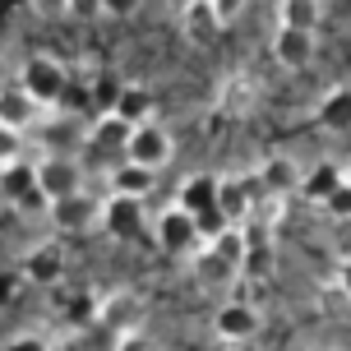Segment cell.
Here are the masks:
<instances>
[{
	"instance_id": "cb8c5ba5",
	"label": "cell",
	"mask_w": 351,
	"mask_h": 351,
	"mask_svg": "<svg viewBox=\"0 0 351 351\" xmlns=\"http://www.w3.org/2000/svg\"><path fill=\"white\" fill-rule=\"evenodd\" d=\"M273 14H278V28L315 33L319 23H324V5L319 0H282V5H273Z\"/></svg>"
},
{
	"instance_id": "1f68e13d",
	"label": "cell",
	"mask_w": 351,
	"mask_h": 351,
	"mask_svg": "<svg viewBox=\"0 0 351 351\" xmlns=\"http://www.w3.org/2000/svg\"><path fill=\"white\" fill-rule=\"evenodd\" d=\"M337 291H342V296L351 300V254L342 263H337Z\"/></svg>"
},
{
	"instance_id": "e0dca14e",
	"label": "cell",
	"mask_w": 351,
	"mask_h": 351,
	"mask_svg": "<svg viewBox=\"0 0 351 351\" xmlns=\"http://www.w3.org/2000/svg\"><path fill=\"white\" fill-rule=\"evenodd\" d=\"M273 60L282 70H305L315 60V33H296V28H278L273 33Z\"/></svg>"
},
{
	"instance_id": "f546056e",
	"label": "cell",
	"mask_w": 351,
	"mask_h": 351,
	"mask_svg": "<svg viewBox=\"0 0 351 351\" xmlns=\"http://www.w3.org/2000/svg\"><path fill=\"white\" fill-rule=\"evenodd\" d=\"M5 351H56L47 337H37V333H14L10 342H5Z\"/></svg>"
},
{
	"instance_id": "ba28073f",
	"label": "cell",
	"mask_w": 351,
	"mask_h": 351,
	"mask_svg": "<svg viewBox=\"0 0 351 351\" xmlns=\"http://www.w3.org/2000/svg\"><path fill=\"white\" fill-rule=\"evenodd\" d=\"M19 278L33 282V287H60V278H65V245L60 241L33 245L23 254V263H19Z\"/></svg>"
},
{
	"instance_id": "30bf717a",
	"label": "cell",
	"mask_w": 351,
	"mask_h": 351,
	"mask_svg": "<svg viewBox=\"0 0 351 351\" xmlns=\"http://www.w3.org/2000/svg\"><path fill=\"white\" fill-rule=\"evenodd\" d=\"M259 324L263 319L250 300H227V305L213 315V333H217V342H254Z\"/></svg>"
},
{
	"instance_id": "2e32d148",
	"label": "cell",
	"mask_w": 351,
	"mask_h": 351,
	"mask_svg": "<svg viewBox=\"0 0 351 351\" xmlns=\"http://www.w3.org/2000/svg\"><path fill=\"white\" fill-rule=\"evenodd\" d=\"M180 28H185V37H190L194 47H213L227 23L217 19V5L213 0H194V5H180Z\"/></svg>"
},
{
	"instance_id": "d4e9b609",
	"label": "cell",
	"mask_w": 351,
	"mask_h": 351,
	"mask_svg": "<svg viewBox=\"0 0 351 351\" xmlns=\"http://www.w3.org/2000/svg\"><path fill=\"white\" fill-rule=\"evenodd\" d=\"M153 111H158V97L148 93L143 84H125V93H121V106H116V116H121L125 125H148L153 121Z\"/></svg>"
},
{
	"instance_id": "277c9868",
	"label": "cell",
	"mask_w": 351,
	"mask_h": 351,
	"mask_svg": "<svg viewBox=\"0 0 351 351\" xmlns=\"http://www.w3.org/2000/svg\"><path fill=\"white\" fill-rule=\"evenodd\" d=\"M153 241H158L162 254H171V259H194L204 241H199V227H194L190 213H180L171 204L167 213H158V222H153Z\"/></svg>"
},
{
	"instance_id": "4316f807",
	"label": "cell",
	"mask_w": 351,
	"mask_h": 351,
	"mask_svg": "<svg viewBox=\"0 0 351 351\" xmlns=\"http://www.w3.org/2000/svg\"><path fill=\"white\" fill-rule=\"evenodd\" d=\"M194 227H199V241L213 245L217 236H227V231H231V217L222 208H213V213H204V217H194Z\"/></svg>"
},
{
	"instance_id": "5bb4252c",
	"label": "cell",
	"mask_w": 351,
	"mask_h": 351,
	"mask_svg": "<svg viewBox=\"0 0 351 351\" xmlns=\"http://www.w3.org/2000/svg\"><path fill=\"white\" fill-rule=\"evenodd\" d=\"M259 185L268 194H278V199H291V194H300V185H305V171L296 167V158L268 153V158L259 162Z\"/></svg>"
},
{
	"instance_id": "836d02e7",
	"label": "cell",
	"mask_w": 351,
	"mask_h": 351,
	"mask_svg": "<svg viewBox=\"0 0 351 351\" xmlns=\"http://www.w3.org/2000/svg\"><path fill=\"white\" fill-rule=\"evenodd\" d=\"M222 351H254L250 342H222Z\"/></svg>"
},
{
	"instance_id": "9a60e30c",
	"label": "cell",
	"mask_w": 351,
	"mask_h": 351,
	"mask_svg": "<svg viewBox=\"0 0 351 351\" xmlns=\"http://www.w3.org/2000/svg\"><path fill=\"white\" fill-rule=\"evenodd\" d=\"M42 116H47V106L33 102L28 93H23V84H5V97H0V125H10V130H19V134H28L33 125H42Z\"/></svg>"
},
{
	"instance_id": "e575fe53",
	"label": "cell",
	"mask_w": 351,
	"mask_h": 351,
	"mask_svg": "<svg viewBox=\"0 0 351 351\" xmlns=\"http://www.w3.org/2000/svg\"><path fill=\"white\" fill-rule=\"evenodd\" d=\"M347 180H351V162H347Z\"/></svg>"
},
{
	"instance_id": "7c38bea8",
	"label": "cell",
	"mask_w": 351,
	"mask_h": 351,
	"mask_svg": "<svg viewBox=\"0 0 351 351\" xmlns=\"http://www.w3.org/2000/svg\"><path fill=\"white\" fill-rule=\"evenodd\" d=\"M217 190H222V176H208V171H194L176 185V208L190 213V217H204V213L217 208Z\"/></svg>"
},
{
	"instance_id": "4dcf8cb0",
	"label": "cell",
	"mask_w": 351,
	"mask_h": 351,
	"mask_svg": "<svg viewBox=\"0 0 351 351\" xmlns=\"http://www.w3.org/2000/svg\"><path fill=\"white\" fill-rule=\"evenodd\" d=\"M116 351H153V342H148V333H130L116 342Z\"/></svg>"
},
{
	"instance_id": "d6a6232c",
	"label": "cell",
	"mask_w": 351,
	"mask_h": 351,
	"mask_svg": "<svg viewBox=\"0 0 351 351\" xmlns=\"http://www.w3.org/2000/svg\"><path fill=\"white\" fill-rule=\"evenodd\" d=\"M213 5H217V19H222V23H231V19H236L241 10H245L241 0H213Z\"/></svg>"
},
{
	"instance_id": "52a82bcc",
	"label": "cell",
	"mask_w": 351,
	"mask_h": 351,
	"mask_svg": "<svg viewBox=\"0 0 351 351\" xmlns=\"http://www.w3.org/2000/svg\"><path fill=\"white\" fill-rule=\"evenodd\" d=\"M37 180H42V194L60 204V199H74V194H88L84 190V167L65 153H47V158L37 162Z\"/></svg>"
},
{
	"instance_id": "7402d4cb",
	"label": "cell",
	"mask_w": 351,
	"mask_h": 351,
	"mask_svg": "<svg viewBox=\"0 0 351 351\" xmlns=\"http://www.w3.org/2000/svg\"><path fill=\"white\" fill-rule=\"evenodd\" d=\"M315 121L319 130H328V134H342L351 130V88H333V93H324V102L315 106Z\"/></svg>"
},
{
	"instance_id": "4fadbf2b",
	"label": "cell",
	"mask_w": 351,
	"mask_h": 351,
	"mask_svg": "<svg viewBox=\"0 0 351 351\" xmlns=\"http://www.w3.org/2000/svg\"><path fill=\"white\" fill-rule=\"evenodd\" d=\"M143 227H148V222H143V199H121V194L106 199V213H102L106 236H116V241H139Z\"/></svg>"
},
{
	"instance_id": "9c48e42d",
	"label": "cell",
	"mask_w": 351,
	"mask_h": 351,
	"mask_svg": "<svg viewBox=\"0 0 351 351\" xmlns=\"http://www.w3.org/2000/svg\"><path fill=\"white\" fill-rule=\"evenodd\" d=\"M171 153H176L171 134H167L158 121H148V125H139V130H134L125 162H139V167H148V171H162V167L171 162Z\"/></svg>"
},
{
	"instance_id": "603a6c76",
	"label": "cell",
	"mask_w": 351,
	"mask_h": 351,
	"mask_svg": "<svg viewBox=\"0 0 351 351\" xmlns=\"http://www.w3.org/2000/svg\"><path fill=\"white\" fill-rule=\"evenodd\" d=\"M60 319H65V328L79 337L84 328L102 324V296H93V291H74V296L60 305Z\"/></svg>"
},
{
	"instance_id": "ffe728a7",
	"label": "cell",
	"mask_w": 351,
	"mask_h": 351,
	"mask_svg": "<svg viewBox=\"0 0 351 351\" xmlns=\"http://www.w3.org/2000/svg\"><path fill=\"white\" fill-rule=\"evenodd\" d=\"M106 185H111V194H121V199H143V194H153V185H158V171H148L139 162H121L116 171L106 176Z\"/></svg>"
},
{
	"instance_id": "f1b7e54d",
	"label": "cell",
	"mask_w": 351,
	"mask_h": 351,
	"mask_svg": "<svg viewBox=\"0 0 351 351\" xmlns=\"http://www.w3.org/2000/svg\"><path fill=\"white\" fill-rule=\"evenodd\" d=\"M324 213H328V217H337V222H351V180H342V185H337V194L324 204Z\"/></svg>"
},
{
	"instance_id": "8fae6325",
	"label": "cell",
	"mask_w": 351,
	"mask_h": 351,
	"mask_svg": "<svg viewBox=\"0 0 351 351\" xmlns=\"http://www.w3.org/2000/svg\"><path fill=\"white\" fill-rule=\"evenodd\" d=\"M254 106H259V79L245 74V70L227 74L222 88H217V111H222L227 121H245Z\"/></svg>"
},
{
	"instance_id": "83f0119b",
	"label": "cell",
	"mask_w": 351,
	"mask_h": 351,
	"mask_svg": "<svg viewBox=\"0 0 351 351\" xmlns=\"http://www.w3.org/2000/svg\"><path fill=\"white\" fill-rule=\"evenodd\" d=\"M0 162H5V167H10V162H28V153H23V134L10 130V125H0Z\"/></svg>"
},
{
	"instance_id": "484cf974",
	"label": "cell",
	"mask_w": 351,
	"mask_h": 351,
	"mask_svg": "<svg viewBox=\"0 0 351 351\" xmlns=\"http://www.w3.org/2000/svg\"><path fill=\"white\" fill-rule=\"evenodd\" d=\"M282 213H287V199H278V194H263L259 204H254V217H250V227L273 231V227L282 222Z\"/></svg>"
},
{
	"instance_id": "7a4b0ae2",
	"label": "cell",
	"mask_w": 351,
	"mask_h": 351,
	"mask_svg": "<svg viewBox=\"0 0 351 351\" xmlns=\"http://www.w3.org/2000/svg\"><path fill=\"white\" fill-rule=\"evenodd\" d=\"M143 324H148V300L139 291H130V287H116V291H106L102 296V328L111 342H121L130 333H143Z\"/></svg>"
},
{
	"instance_id": "8992f818",
	"label": "cell",
	"mask_w": 351,
	"mask_h": 351,
	"mask_svg": "<svg viewBox=\"0 0 351 351\" xmlns=\"http://www.w3.org/2000/svg\"><path fill=\"white\" fill-rule=\"evenodd\" d=\"M102 213H106L102 199H93V194H74V199L51 204L47 222H51L60 236H84V231H97V227H102Z\"/></svg>"
},
{
	"instance_id": "6da1fadb",
	"label": "cell",
	"mask_w": 351,
	"mask_h": 351,
	"mask_svg": "<svg viewBox=\"0 0 351 351\" xmlns=\"http://www.w3.org/2000/svg\"><path fill=\"white\" fill-rule=\"evenodd\" d=\"M19 84H23V93H28L33 102H42L47 111H51V106L65 102V93H70L74 79L56 56H28L23 70H19Z\"/></svg>"
},
{
	"instance_id": "ac0fdd59",
	"label": "cell",
	"mask_w": 351,
	"mask_h": 351,
	"mask_svg": "<svg viewBox=\"0 0 351 351\" xmlns=\"http://www.w3.org/2000/svg\"><path fill=\"white\" fill-rule=\"evenodd\" d=\"M190 268H194V278L204 282V287H213V291H217V287H236V282L245 278V273H241L236 263H231V259H222V254H217L213 245H204V250H199V254L190 259Z\"/></svg>"
},
{
	"instance_id": "5b68a950",
	"label": "cell",
	"mask_w": 351,
	"mask_h": 351,
	"mask_svg": "<svg viewBox=\"0 0 351 351\" xmlns=\"http://www.w3.org/2000/svg\"><path fill=\"white\" fill-rule=\"evenodd\" d=\"M0 194L19 213H51V199L42 194V180H37V162H10L0 171Z\"/></svg>"
},
{
	"instance_id": "d6986e66",
	"label": "cell",
	"mask_w": 351,
	"mask_h": 351,
	"mask_svg": "<svg viewBox=\"0 0 351 351\" xmlns=\"http://www.w3.org/2000/svg\"><path fill=\"white\" fill-rule=\"evenodd\" d=\"M278 263V245H273V231L263 227H245V278L263 282Z\"/></svg>"
},
{
	"instance_id": "3957f363",
	"label": "cell",
	"mask_w": 351,
	"mask_h": 351,
	"mask_svg": "<svg viewBox=\"0 0 351 351\" xmlns=\"http://www.w3.org/2000/svg\"><path fill=\"white\" fill-rule=\"evenodd\" d=\"M130 139H134V125H125L121 116H97L84 134V153L97 158L106 167V176H111L125 162V153H130Z\"/></svg>"
},
{
	"instance_id": "44dd1931",
	"label": "cell",
	"mask_w": 351,
	"mask_h": 351,
	"mask_svg": "<svg viewBox=\"0 0 351 351\" xmlns=\"http://www.w3.org/2000/svg\"><path fill=\"white\" fill-rule=\"evenodd\" d=\"M342 180H347V171H342V167H333V162H319V167H310V171H305V185H300V194H305V204L324 208V204L337 194V185H342Z\"/></svg>"
}]
</instances>
